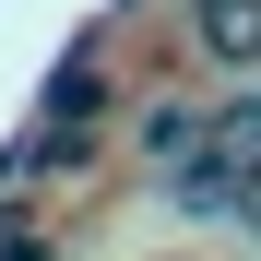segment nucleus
<instances>
[{"label":"nucleus","mask_w":261,"mask_h":261,"mask_svg":"<svg viewBox=\"0 0 261 261\" xmlns=\"http://www.w3.org/2000/svg\"><path fill=\"white\" fill-rule=\"evenodd\" d=\"M190 36L214 71H249L261 60V0H190Z\"/></svg>","instance_id":"f257e3e1"},{"label":"nucleus","mask_w":261,"mask_h":261,"mask_svg":"<svg viewBox=\"0 0 261 261\" xmlns=\"http://www.w3.org/2000/svg\"><path fill=\"white\" fill-rule=\"evenodd\" d=\"M0 261H48V238H0Z\"/></svg>","instance_id":"20e7f679"},{"label":"nucleus","mask_w":261,"mask_h":261,"mask_svg":"<svg viewBox=\"0 0 261 261\" xmlns=\"http://www.w3.org/2000/svg\"><path fill=\"white\" fill-rule=\"evenodd\" d=\"M130 143H143L154 166H190V154H202V119H190L178 95H166V107H143V130H130Z\"/></svg>","instance_id":"f03ea898"},{"label":"nucleus","mask_w":261,"mask_h":261,"mask_svg":"<svg viewBox=\"0 0 261 261\" xmlns=\"http://www.w3.org/2000/svg\"><path fill=\"white\" fill-rule=\"evenodd\" d=\"M48 119H60V130H95V119H107V71H95V60H71V71L48 83Z\"/></svg>","instance_id":"7ed1b4c3"}]
</instances>
